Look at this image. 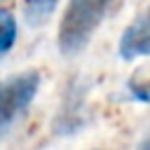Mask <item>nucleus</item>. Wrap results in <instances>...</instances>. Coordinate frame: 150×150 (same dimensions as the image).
<instances>
[{"instance_id":"423d86ee","label":"nucleus","mask_w":150,"mask_h":150,"mask_svg":"<svg viewBox=\"0 0 150 150\" xmlns=\"http://www.w3.org/2000/svg\"><path fill=\"white\" fill-rule=\"evenodd\" d=\"M16 19L9 9L0 7V56H5L16 42Z\"/></svg>"},{"instance_id":"6e6552de","label":"nucleus","mask_w":150,"mask_h":150,"mask_svg":"<svg viewBox=\"0 0 150 150\" xmlns=\"http://www.w3.org/2000/svg\"><path fill=\"white\" fill-rule=\"evenodd\" d=\"M138 150H150V134H148V136L143 138V143L138 145Z\"/></svg>"},{"instance_id":"f03ea898","label":"nucleus","mask_w":150,"mask_h":150,"mask_svg":"<svg viewBox=\"0 0 150 150\" xmlns=\"http://www.w3.org/2000/svg\"><path fill=\"white\" fill-rule=\"evenodd\" d=\"M40 70L30 68L7 77L0 84V138L9 134L16 120L30 108L38 89H40Z\"/></svg>"},{"instance_id":"f257e3e1","label":"nucleus","mask_w":150,"mask_h":150,"mask_svg":"<svg viewBox=\"0 0 150 150\" xmlns=\"http://www.w3.org/2000/svg\"><path fill=\"white\" fill-rule=\"evenodd\" d=\"M115 2L117 0H68L56 30L59 54L66 59L77 56L89 45Z\"/></svg>"},{"instance_id":"0eeeda50","label":"nucleus","mask_w":150,"mask_h":150,"mask_svg":"<svg viewBox=\"0 0 150 150\" xmlns=\"http://www.w3.org/2000/svg\"><path fill=\"white\" fill-rule=\"evenodd\" d=\"M127 89H129V94H131L136 101L150 103V75H141V73H136V75L127 82Z\"/></svg>"},{"instance_id":"20e7f679","label":"nucleus","mask_w":150,"mask_h":150,"mask_svg":"<svg viewBox=\"0 0 150 150\" xmlns=\"http://www.w3.org/2000/svg\"><path fill=\"white\" fill-rule=\"evenodd\" d=\"M82 108H84V89L77 82H70V87L63 96V105L54 117V134L56 136L75 134L84 122Z\"/></svg>"},{"instance_id":"7ed1b4c3","label":"nucleus","mask_w":150,"mask_h":150,"mask_svg":"<svg viewBox=\"0 0 150 150\" xmlns=\"http://www.w3.org/2000/svg\"><path fill=\"white\" fill-rule=\"evenodd\" d=\"M117 54L124 61L150 56V5L122 30L117 42Z\"/></svg>"},{"instance_id":"39448f33","label":"nucleus","mask_w":150,"mask_h":150,"mask_svg":"<svg viewBox=\"0 0 150 150\" xmlns=\"http://www.w3.org/2000/svg\"><path fill=\"white\" fill-rule=\"evenodd\" d=\"M59 0H26L23 2V19L30 28H40L49 21V16L54 14Z\"/></svg>"}]
</instances>
